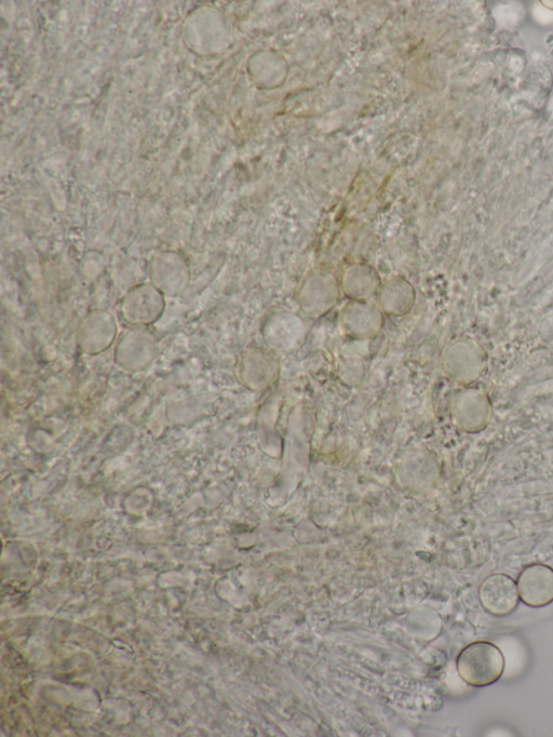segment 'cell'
I'll return each mask as SVG.
<instances>
[{
	"instance_id": "1",
	"label": "cell",
	"mask_w": 553,
	"mask_h": 737,
	"mask_svg": "<svg viewBox=\"0 0 553 737\" xmlns=\"http://www.w3.org/2000/svg\"><path fill=\"white\" fill-rule=\"evenodd\" d=\"M457 672L471 687L493 685L504 674L505 658L489 641H476L464 648L456 661Z\"/></svg>"
},
{
	"instance_id": "2",
	"label": "cell",
	"mask_w": 553,
	"mask_h": 737,
	"mask_svg": "<svg viewBox=\"0 0 553 737\" xmlns=\"http://www.w3.org/2000/svg\"><path fill=\"white\" fill-rule=\"evenodd\" d=\"M340 293V281L330 271H313L305 278L299 291L300 310L313 319L325 316L339 302Z\"/></svg>"
},
{
	"instance_id": "3",
	"label": "cell",
	"mask_w": 553,
	"mask_h": 737,
	"mask_svg": "<svg viewBox=\"0 0 553 737\" xmlns=\"http://www.w3.org/2000/svg\"><path fill=\"white\" fill-rule=\"evenodd\" d=\"M479 598L485 611L497 618H503L514 612L519 605L517 582L507 574H492L481 583Z\"/></svg>"
},
{
	"instance_id": "4",
	"label": "cell",
	"mask_w": 553,
	"mask_h": 737,
	"mask_svg": "<svg viewBox=\"0 0 553 737\" xmlns=\"http://www.w3.org/2000/svg\"><path fill=\"white\" fill-rule=\"evenodd\" d=\"M384 326V313L380 306L369 301H349L341 313V327L349 338L368 340Z\"/></svg>"
},
{
	"instance_id": "5",
	"label": "cell",
	"mask_w": 553,
	"mask_h": 737,
	"mask_svg": "<svg viewBox=\"0 0 553 737\" xmlns=\"http://www.w3.org/2000/svg\"><path fill=\"white\" fill-rule=\"evenodd\" d=\"M520 600L531 608H543L553 602V569L543 564L525 567L519 575Z\"/></svg>"
},
{
	"instance_id": "6",
	"label": "cell",
	"mask_w": 553,
	"mask_h": 737,
	"mask_svg": "<svg viewBox=\"0 0 553 737\" xmlns=\"http://www.w3.org/2000/svg\"><path fill=\"white\" fill-rule=\"evenodd\" d=\"M339 281L341 291L350 301H369L383 284L380 274L368 264L348 265Z\"/></svg>"
},
{
	"instance_id": "7",
	"label": "cell",
	"mask_w": 553,
	"mask_h": 737,
	"mask_svg": "<svg viewBox=\"0 0 553 737\" xmlns=\"http://www.w3.org/2000/svg\"><path fill=\"white\" fill-rule=\"evenodd\" d=\"M376 296L383 313L390 316L409 314L416 300L414 287L407 279L399 277L385 281Z\"/></svg>"
}]
</instances>
